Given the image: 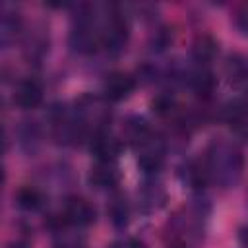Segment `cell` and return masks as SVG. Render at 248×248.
Segmentation results:
<instances>
[{"instance_id": "277c9868", "label": "cell", "mask_w": 248, "mask_h": 248, "mask_svg": "<svg viewBox=\"0 0 248 248\" xmlns=\"http://www.w3.org/2000/svg\"><path fill=\"white\" fill-rule=\"evenodd\" d=\"M76 118L83 130H91V134L105 130V126L110 120V110L107 105V99L83 95L76 103Z\"/></svg>"}, {"instance_id": "52a82bcc", "label": "cell", "mask_w": 248, "mask_h": 248, "mask_svg": "<svg viewBox=\"0 0 248 248\" xmlns=\"http://www.w3.org/2000/svg\"><path fill=\"white\" fill-rule=\"evenodd\" d=\"M43 101V87L37 79L33 78H27V79H21L16 83V89H14V103L19 107V108H37Z\"/></svg>"}, {"instance_id": "ba28073f", "label": "cell", "mask_w": 248, "mask_h": 248, "mask_svg": "<svg viewBox=\"0 0 248 248\" xmlns=\"http://www.w3.org/2000/svg\"><path fill=\"white\" fill-rule=\"evenodd\" d=\"M120 180V172L114 161L108 159H97V163L89 170V182L95 188H114Z\"/></svg>"}, {"instance_id": "6da1fadb", "label": "cell", "mask_w": 248, "mask_h": 248, "mask_svg": "<svg viewBox=\"0 0 248 248\" xmlns=\"http://www.w3.org/2000/svg\"><path fill=\"white\" fill-rule=\"evenodd\" d=\"M244 170L242 149L229 140H215L205 153V176L219 188H234Z\"/></svg>"}, {"instance_id": "3957f363", "label": "cell", "mask_w": 248, "mask_h": 248, "mask_svg": "<svg viewBox=\"0 0 248 248\" xmlns=\"http://www.w3.org/2000/svg\"><path fill=\"white\" fill-rule=\"evenodd\" d=\"M70 45L79 54H93L103 46V16H97L95 8L87 6L78 14Z\"/></svg>"}, {"instance_id": "8992f818", "label": "cell", "mask_w": 248, "mask_h": 248, "mask_svg": "<svg viewBox=\"0 0 248 248\" xmlns=\"http://www.w3.org/2000/svg\"><path fill=\"white\" fill-rule=\"evenodd\" d=\"M136 89V79L126 72H112L103 83V95L107 101H122Z\"/></svg>"}, {"instance_id": "9c48e42d", "label": "cell", "mask_w": 248, "mask_h": 248, "mask_svg": "<svg viewBox=\"0 0 248 248\" xmlns=\"http://www.w3.org/2000/svg\"><path fill=\"white\" fill-rule=\"evenodd\" d=\"M227 122L234 136L248 140V97H238L227 107Z\"/></svg>"}, {"instance_id": "7c38bea8", "label": "cell", "mask_w": 248, "mask_h": 248, "mask_svg": "<svg viewBox=\"0 0 248 248\" xmlns=\"http://www.w3.org/2000/svg\"><path fill=\"white\" fill-rule=\"evenodd\" d=\"M21 31V19L16 12H2V21H0V41L2 46L8 48L12 45V41H16L17 33Z\"/></svg>"}, {"instance_id": "7a4b0ae2", "label": "cell", "mask_w": 248, "mask_h": 248, "mask_svg": "<svg viewBox=\"0 0 248 248\" xmlns=\"http://www.w3.org/2000/svg\"><path fill=\"white\" fill-rule=\"evenodd\" d=\"M126 136L134 143L140 167L147 172L159 170L163 161H165V155H167L165 140L159 134H155L147 126L145 120H140V118H134V120L128 122Z\"/></svg>"}, {"instance_id": "ac0fdd59", "label": "cell", "mask_w": 248, "mask_h": 248, "mask_svg": "<svg viewBox=\"0 0 248 248\" xmlns=\"http://www.w3.org/2000/svg\"><path fill=\"white\" fill-rule=\"evenodd\" d=\"M238 240H240V244H242L244 248H248V225L238 231Z\"/></svg>"}, {"instance_id": "5b68a950", "label": "cell", "mask_w": 248, "mask_h": 248, "mask_svg": "<svg viewBox=\"0 0 248 248\" xmlns=\"http://www.w3.org/2000/svg\"><path fill=\"white\" fill-rule=\"evenodd\" d=\"M64 221L72 227H87L95 221V207L79 196H72L64 205Z\"/></svg>"}, {"instance_id": "9a60e30c", "label": "cell", "mask_w": 248, "mask_h": 248, "mask_svg": "<svg viewBox=\"0 0 248 248\" xmlns=\"http://www.w3.org/2000/svg\"><path fill=\"white\" fill-rule=\"evenodd\" d=\"M41 202H43L41 194L35 188H31V186L21 188L17 192V205L23 207V209H37L41 205Z\"/></svg>"}, {"instance_id": "4fadbf2b", "label": "cell", "mask_w": 248, "mask_h": 248, "mask_svg": "<svg viewBox=\"0 0 248 248\" xmlns=\"http://www.w3.org/2000/svg\"><path fill=\"white\" fill-rule=\"evenodd\" d=\"M192 54H194V58L200 66H207L217 54V43L207 35L198 37L194 46H192Z\"/></svg>"}, {"instance_id": "30bf717a", "label": "cell", "mask_w": 248, "mask_h": 248, "mask_svg": "<svg viewBox=\"0 0 248 248\" xmlns=\"http://www.w3.org/2000/svg\"><path fill=\"white\" fill-rule=\"evenodd\" d=\"M91 151L97 155V159H108L114 161L116 155L120 153V141L110 136L107 130L91 134Z\"/></svg>"}, {"instance_id": "2e32d148", "label": "cell", "mask_w": 248, "mask_h": 248, "mask_svg": "<svg viewBox=\"0 0 248 248\" xmlns=\"http://www.w3.org/2000/svg\"><path fill=\"white\" fill-rule=\"evenodd\" d=\"M234 25L238 27V31L248 35V2L240 4L234 12Z\"/></svg>"}, {"instance_id": "8fae6325", "label": "cell", "mask_w": 248, "mask_h": 248, "mask_svg": "<svg viewBox=\"0 0 248 248\" xmlns=\"http://www.w3.org/2000/svg\"><path fill=\"white\" fill-rule=\"evenodd\" d=\"M225 74L232 87L248 91V62H246V58H242L240 54H231L225 64Z\"/></svg>"}, {"instance_id": "e0dca14e", "label": "cell", "mask_w": 248, "mask_h": 248, "mask_svg": "<svg viewBox=\"0 0 248 248\" xmlns=\"http://www.w3.org/2000/svg\"><path fill=\"white\" fill-rule=\"evenodd\" d=\"M108 248H147V246L141 240H136V238H122V240L112 242Z\"/></svg>"}, {"instance_id": "5bb4252c", "label": "cell", "mask_w": 248, "mask_h": 248, "mask_svg": "<svg viewBox=\"0 0 248 248\" xmlns=\"http://www.w3.org/2000/svg\"><path fill=\"white\" fill-rule=\"evenodd\" d=\"M108 215L116 227H124L128 223V203H126L124 196H120V194L112 196V202L108 205Z\"/></svg>"}]
</instances>
